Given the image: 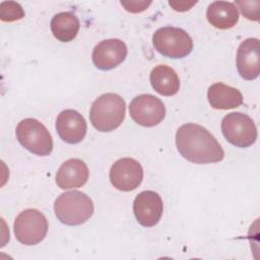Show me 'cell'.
Listing matches in <instances>:
<instances>
[{
    "label": "cell",
    "instance_id": "cell-22",
    "mask_svg": "<svg viewBox=\"0 0 260 260\" xmlns=\"http://www.w3.org/2000/svg\"><path fill=\"white\" fill-rule=\"evenodd\" d=\"M169 4L176 11H186V10L190 9L194 4H196V1H192V2H188V1H170Z\"/></svg>",
    "mask_w": 260,
    "mask_h": 260
},
{
    "label": "cell",
    "instance_id": "cell-17",
    "mask_svg": "<svg viewBox=\"0 0 260 260\" xmlns=\"http://www.w3.org/2000/svg\"><path fill=\"white\" fill-rule=\"evenodd\" d=\"M149 80L152 88L165 96L176 94L180 88V79L177 72L167 65L155 66L150 72Z\"/></svg>",
    "mask_w": 260,
    "mask_h": 260
},
{
    "label": "cell",
    "instance_id": "cell-3",
    "mask_svg": "<svg viewBox=\"0 0 260 260\" xmlns=\"http://www.w3.org/2000/svg\"><path fill=\"white\" fill-rule=\"evenodd\" d=\"M56 217L66 225H79L93 214L92 200L83 192L72 190L62 193L54 203Z\"/></svg>",
    "mask_w": 260,
    "mask_h": 260
},
{
    "label": "cell",
    "instance_id": "cell-4",
    "mask_svg": "<svg viewBox=\"0 0 260 260\" xmlns=\"http://www.w3.org/2000/svg\"><path fill=\"white\" fill-rule=\"evenodd\" d=\"M18 142L29 152L37 155H49L53 150V139L49 130L34 118L21 120L15 129Z\"/></svg>",
    "mask_w": 260,
    "mask_h": 260
},
{
    "label": "cell",
    "instance_id": "cell-12",
    "mask_svg": "<svg viewBox=\"0 0 260 260\" xmlns=\"http://www.w3.org/2000/svg\"><path fill=\"white\" fill-rule=\"evenodd\" d=\"M236 64L239 74L246 80H253L260 72V45L256 38L243 41L237 51Z\"/></svg>",
    "mask_w": 260,
    "mask_h": 260
},
{
    "label": "cell",
    "instance_id": "cell-20",
    "mask_svg": "<svg viewBox=\"0 0 260 260\" xmlns=\"http://www.w3.org/2000/svg\"><path fill=\"white\" fill-rule=\"evenodd\" d=\"M257 1H254V2H252V1H236L234 4L239 6L242 14L246 18H248L250 20H258L259 19V16H258L259 15V13H258L259 8L258 7L252 8V6Z\"/></svg>",
    "mask_w": 260,
    "mask_h": 260
},
{
    "label": "cell",
    "instance_id": "cell-21",
    "mask_svg": "<svg viewBox=\"0 0 260 260\" xmlns=\"http://www.w3.org/2000/svg\"><path fill=\"white\" fill-rule=\"evenodd\" d=\"M121 4L125 7V9L129 12L137 13L145 10L151 2H144V1H121Z\"/></svg>",
    "mask_w": 260,
    "mask_h": 260
},
{
    "label": "cell",
    "instance_id": "cell-18",
    "mask_svg": "<svg viewBox=\"0 0 260 260\" xmlns=\"http://www.w3.org/2000/svg\"><path fill=\"white\" fill-rule=\"evenodd\" d=\"M79 27V19L70 11L59 12L51 19V31L53 36L63 43L73 41L78 34Z\"/></svg>",
    "mask_w": 260,
    "mask_h": 260
},
{
    "label": "cell",
    "instance_id": "cell-8",
    "mask_svg": "<svg viewBox=\"0 0 260 260\" xmlns=\"http://www.w3.org/2000/svg\"><path fill=\"white\" fill-rule=\"evenodd\" d=\"M129 113L135 123L143 127H153L164 120L166 107L158 98L144 93L137 95L131 101Z\"/></svg>",
    "mask_w": 260,
    "mask_h": 260
},
{
    "label": "cell",
    "instance_id": "cell-16",
    "mask_svg": "<svg viewBox=\"0 0 260 260\" xmlns=\"http://www.w3.org/2000/svg\"><path fill=\"white\" fill-rule=\"evenodd\" d=\"M208 22L216 28L229 29L236 25L239 20V11L233 2L214 1L206 10Z\"/></svg>",
    "mask_w": 260,
    "mask_h": 260
},
{
    "label": "cell",
    "instance_id": "cell-2",
    "mask_svg": "<svg viewBox=\"0 0 260 260\" xmlns=\"http://www.w3.org/2000/svg\"><path fill=\"white\" fill-rule=\"evenodd\" d=\"M126 114L125 101L117 93L108 92L99 96L91 105L89 119L91 125L101 132L117 129Z\"/></svg>",
    "mask_w": 260,
    "mask_h": 260
},
{
    "label": "cell",
    "instance_id": "cell-9",
    "mask_svg": "<svg viewBox=\"0 0 260 260\" xmlns=\"http://www.w3.org/2000/svg\"><path fill=\"white\" fill-rule=\"evenodd\" d=\"M143 169L132 157H123L114 162L110 170L111 184L118 190L129 192L135 190L142 182Z\"/></svg>",
    "mask_w": 260,
    "mask_h": 260
},
{
    "label": "cell",
    "instance_id": "cell-1",
    "mask_svg": "<svg viewBox=\"0 0 260 260\" xmlns=\"http://www.w3.org/2000/svg\"><path fill=\"white\" fill-rule=\"evenodd\" d=\"M176 145L180 154L194 164H214L224 157V151L215 137L203 126L187 123L176 133Z\"/></svg>",
    "mask_w": 260,
    "mask_h": 260
},
{
    "label": "cell",
    "instance_id": "cell-13",
    "mask_svg": "<svg viewBox=\"0 0 260 260\" xmlns=\"http://www.w3.org/2000/svg\"><path fill=\"white\" fill-rule=\"evenodd\" d=\"M56 130L63 141L69 144H76L85 137L87 125L81 114L75 110L67 109L58 115Z\"/></svg>",
    "mask_w": 260,
    "mask_h": 260
},
{
    "label": "cell",
    "instance_id": "cell-6",
    "mask_svg": "<svg viewBox=\"0 0 260 260\" xmlns=\"http://www.w3.org/2000/svg\"><path fill=\"white\" fill-rule=\"evenodd\" d=\"M13 230L16 240L26 246L41 243L48 232L46 216L38 209L27 208L22 210L15 218Z\"/></svg>",
    "mask_w": 260,
    "mask_h": 260
},
{
    "label": "cell",
    "instance_id": "cell-15",
    "mask_svg": "<svg viewBox=\"0 0 260 260\" xmlns=\"http://www.w3.org/2000/svg\"><path fill=\"white\" fill-rule=\"evenodd\" d=\"M207 99L210 106L216 110L235 109L243 104L241 91L222 82H215L209 86Z\"/></svg>",
    "mask_w": 260,
    "mask_h": 260
},
{
    "label": "cell",
    "instance_id": "cell-5",
    "mask_svg": "<svg viewBox=\"0 0 260 260\" xmlns=\"http://www.w3.org/2000/svg\"><path fill=\"white\" fill-rule=\"evenodd\" d=\"M154 49L165 57L184 58L193 50V41L187 31L176 26H164L152 37Z\"/></svg>",
    "mask_w": 260,
    "mask_h": 260
},
{
    "label": "cell",
    "instance_id": "cell-7",
    "mask_svg": "<svg viewBox=\"0 0 260 260\" xmlns=\"http://www.w3.org/2000/svg\"><path fill=\"white\" fill-rule=\"evenodd\" d=\"M221 132L224 138L237 147H249L257 139V128L254 121L248 115L240 112L230 113L223 117Z\"/></svg>",
    "mask_w": 260,
    "mask_h": 260
},
{
    "label": "cell",
    "instance_id": "cell-10",
    "mask_svg": "<svg viewBox=\"0 0 260 260\" xmlns=\"http://www.w3.org/2000/svg\"><path fill=\"white\" fill-rule=\"evenodd\" d=\"M162 200L160 196L154 191H142L134 199V215L137 221L145 228L155 225L162 215Z\"/></svg>",
    "mask_w": 260,
    "mask_h": 260
},
{
    "label": "cell",
    "instance_id": "cell-19",
    "mask_svg": "<svg viewBox=\"0 0 260 260\" xmlns=\"http://www.w3.org/2000/svg\"><path fill=\"white\" fill-rule=\"evenodd\" d=\"M24 17L22 6L15 1H3L0 3V19L4 22L20 20Z\"/></svg>",
    "mask_w": 260,
    "mask_h": 260
},
{
    "label": "cell",
    "instance_id": "cell-14",
    "mask_svg": "<svg viewBox=\"0 0 260 260\" xmlns=\"http://www.w3.org/2000/svg\"><path fill=\"white\" fill-rule=\"evenodd\" d=\"M89 171L86 164L79 158H70L63 162L57 174L56 183L60 189H75L83 186L88 179Z\"/></svg>",
    "mask_w": 260,
    "mask_h": 260
},
{
    "label": "cell",
    "instance_id": "cell-11",
    "mask_svg": "<svg viewBox=\"0 0 260 260\" xmlns=\"http://www.w3.org/2000/svg\"><path fill=\"white\" fill-rule=\"evenodd\" d=\"M127 46L119 39H108L99 43L91 54L94 66L100 70H111L127 57Z\"/></svg>",
    "mask_w": 260,
    "mask_h": 260
}]
</instances>
